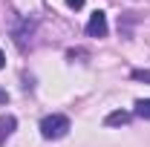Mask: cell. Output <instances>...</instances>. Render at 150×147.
<instances>
[{
	"mask_svg": "<svg viewBox=\"0 0 150 147\" xmlns=\"http://www.w3.org/2000/svg\"><path fill=\"white\" fill-rule=\"evenodd\" d=\"M67 133H69V118L61 115V112H52V115H46V118L40 121V136H43L46 141H58V139H64Z\"/></svg>",
	"mask_w": 150,
	"mask_h": 147,
	"instance_id": "obj_1",
	"label": "cell"
},
{
	"mask_svg": "<svg viewBox=\"0 0 150 147\" xmlns=\"http://www.w3.org/2000/svg\"><path fill=\"white\" fill-rule=\"evenodd\" d=\"M107 15L104 12H93V18H90V23H87V35L90 37H104L107 35Z\"/></svg>",
	"mask_w": 150,
	"mask_h": 147,
	"instance_id": "obj_2",
	"label": "cell"
},
{
	"mask_svg": "<svg viewBox=\"0 0 150 147\" xmlns=\"http://www.w3.org/2000/svg\"><path fill=\"white\" fill-rule=\"evenodd\" d=\"M15 127H18V118H15V115H0V141L9 139V136L15 133Z\"/></svg>",
	"mask_w": 150,
	"mask_h": 147,
	"instance_id": "obj_3",
	"label": "cell"
},
{
	"mask_svg": "<svg viewBox=\"0 0 150 147\" xmlns=\"http://www.w3.org/2000/svg\"><path fill=\"white\" fill-rule=\"evenodd\" d=\"M127 121H130V112H124V110H115V112H110V115L104 118L107 127H124Z\"/></svg>",
	"mask_w": 150,
	"mask_h": 147,
	"instance_id": "obj_4",
	"label": "cell"
},
{
	"mask_svg": "<svg viewBox=\"0 0 150 147\" xmlns=\"http://www.w3.org/2000/svg\"><path fill=\"white\" fill-rule=\"evenodd\" d=\"M136 115L144 118V121H150V98H147V101H144V98L136 101Z\"/></svg>",
	"mask_w": 150,
	"mask_h": 147,
	"instance_id": "obj_5",
	"label": "cell"
},
{
	"mask_svg": "<svg viewBox=\"0 0 150 147\" xmlns=\"http://www.w3.org/2000/svg\"><path fill=\"white\" fill-rule=\"evenodd\" d=\"M133 78H136V81H144V84H150V69H133Z\"/></svg>",
	"mask_w": 150,
	"mask_h": 147,
	"instance_id": "obj_6",
	"label": "cell"
},
{
	"mask_svg": "<svg viewBox=\"0 0 150 147\" xmlns=\"http://www.w3.org/2000/svg\"><path fill=\"white\" fill-rule=\"evenodd\" d=\"M67 6H69V9H81V6H84V0H67Z\"/></svg>",
	"mask_w": 150,
	"mask_h": 147,
	"instance_id": "obj_7",
	"label": "cell"
},
{
	"mask_svg": "<svg viewBox=\"0 0 150 147\" xmlns=\"http://www.w3.org/2000/svg\"><path fill=\"white\" fill-rule=\"evenodd\" d=\"M6 101H9V92H6V90H0V104H6Z\"/></svg>",
	"mask_w": 150,
	"mask_h": 147,
	"instance_id": "obj_8",
	"label": "cell"
},
{
	"mask_svg": "<svg viewBox=\"0 0 150 147\" xmlns=\"http://www.w3.org/2000/svg\"><path fill=\"white\" fill-rule=\"evenodd\" d=\"M3 64H6V55H3V49H0V69H3Z\"/></svg>",
	"mask_w": 150,
	"mask_h": 147,
	"instance_id": "obj_9",
	"label": "cell"
}]
</instances>
